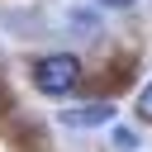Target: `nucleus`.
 Here are the masks:
<instances>
[{
    "label": "nucleus",
    "mask_w": 152,
    "mask_h": 152,
    "mask_svg": "<svg viewBox=\"0 0 152 152\" xmlns=\"http://www.w3.org/2000/svg\"><path fill=\"white\" fill-rule=\"evenodd\" d=\"M138 114H142V119H147V124H152V81H147V90H142V95H138Z\"/></svg>",
    "instance_id": "7ed1b4c3"
},
{
    "label": "nucleus",
    "mask_w": 152,
    "mask_h": 152,
    "mask_svg": "<svg viewBox=\"0 0 152 152\" xmlns=\"http://www.w3.org/2000/svg\"><path fill=\"white\" fill-rule=\"evenodd\" d=\"M100 5H104V10H128L133 0H100Z\"/></svg>",
    "instance_id": "20e7f679"
},
{
    "label": "nucleus",
    "mask_w": 152,
    "mask_h": 152,
    "mask_svg": "<svg viewBox=\"0 0 152 152\" xmlns=\"http://www.w3.org/2000/svg\"><path fill=\"white\" fill-rule=\"evenodd\" d=\"M76 81H81V62L71 52H48V57L33 62V86L43 95H66Z\"/></svg>",
    "instance_id": "f257e3e1"
},
{
    "label": "nucleus",
    "mask_w": 152,
    "mask_h": 152,
    "mask_svg": "<svg viewBox=\"0 0 152 152\" xmlns=\"http://www.w3.org/2000/svg\"><path fill=\"white\" fill-rule=\"evenodd\" d=\"M66 128H100V124H109L114 119V104H71L66 114H57Z\"/></svg>",
    "instance_id": "f03ea898"
}]
</instances>
